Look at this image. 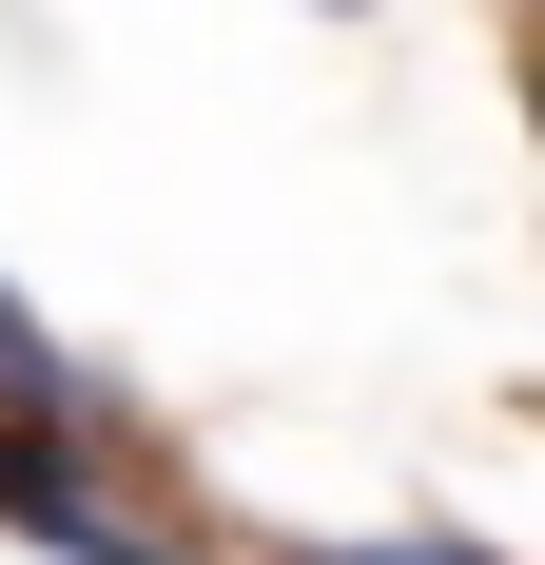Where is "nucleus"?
<instances>
[{"label": "nucleus", "mask_w": 545, "mask_h": 565, "mask_svg": "<svg viewBox=\"0 0 545 565\" xmlns=\"http://www.w3.org/2000/svg\"><path fill=\"white\" fill-rule=\"evenodd\" d=\"M272 565H506V546H468V526H351V546H272Z\"/></svg>", "instance_id": "obj_1"}, {"label": "nucleus", "mask_w": 545, "mask_h": 565, "mask_svg": "<svg viewBox=\"0 0 545 565\" xmlns=\"http://www.w3.org/2000/svg\"><path fill=\"white\" fill-rule=\"evenodd\" d=\"M98 565H234V546H175V526H157V508H137V526H117V546H98Z\"/></svg>", "instance_id": "obj_2"}, {"label": "nucleus", "mask_w": 545, "mask_h": 565, "mask_svg": "<svg viewBox=\"0 0 545 565\" xmlns=\"http://www.w3.org/2000/svg\"><path fill=\"white\" fill-rule=\"evenodd\" d=\"M312 20H389V0H312Z\"/></svg>", "instance_id": "obj_3"}]
</instances>
